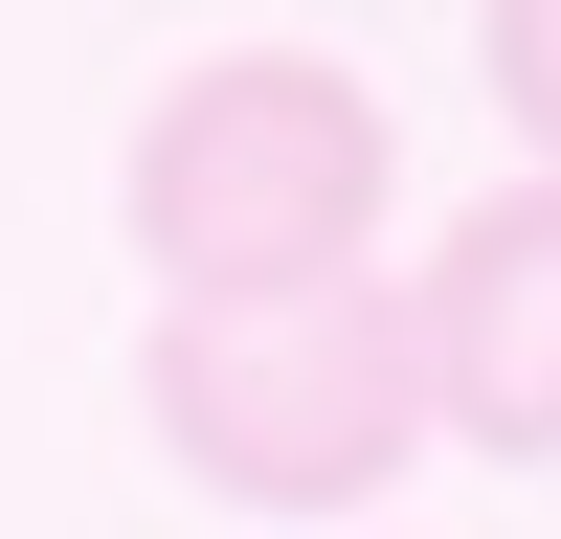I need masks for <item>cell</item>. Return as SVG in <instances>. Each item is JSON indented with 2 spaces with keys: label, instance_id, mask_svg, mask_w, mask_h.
Returning <instances> with one entry per match:
<instances>
[{
  "label": "cell",
  "instance_id": "1",
  "mask_svg": "<svg viewBox=\"0 0 561 539\" xmlns=\"http://www.w3.org/2000/svg\"><path fill=\"white\" fill-rule=\"evenodd\" d=\"M404 203V113L337 68V45H203V68L135 113V270L158 314H248V293H337Z\"/></svg>",
  "mask_w": 561,
  "mask_h": 539
},
{
  "label": "cell",
  "instance_id": "2",
  "mask_svg": "<svg viewBox=\"0 0 561 539\" xmlns=\"http://www.w3.org/2000/svg\"><path fill=\"white\" fill-rule=\"evenodd\" d=\"M135 404H158L180 494L359 539V517L404 494V449H427V337H404V270L248 293V314H158V337H135Z\"/></svg>",
  "mask_w": 561,
  "mask_h": 539
},
{
  "label": "cell",
  "instance_id": "3",
  "mask_svg": "<svg viewBox=\"0 0 561 539\" xmlns=\"http://www.w3.org/2000/svg\"><path fill=\"white\" fill-rule=\"evenodd\" d=\"M404 337H427V427H449V449L561 472V180H494V203L427 225Z\"/></svg>",
  "mask_w": 561,
  "mask_h": 539
},
{
  "label": "cell",
  "instance_id": "4",
  "mask_svg": "<svg viewBox=\"0 0 561 539\" xmlns=\"http://www.w3.org/2000/svg\"><path fill=\"white\" fill-rule=\"evenodd\" d=\"M472 68H494V135L561 180V0H494V23H472Z\"/></svg>",
  "mask_w": 561,
  "mask_h": 539
}]
</instances>
